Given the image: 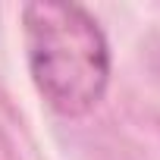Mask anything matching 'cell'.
<instances>
[{
    "label": "cell",
    "mask_w": 160,
    "mask_h": 160,
    "mask_svg": "<svg viewBox=\"0 0 160 160\" xmlns=\"http://www.w3.org/2000/svg\"><path fill=\"white\" fill-rule=\"evenodd\" d=\"M22 25L41 98L69 119L91 113L110 82V47L98 19L78 3H28Z\"/></svg>",
    "instance_id": "6da1fadb"
}]
</instances>
